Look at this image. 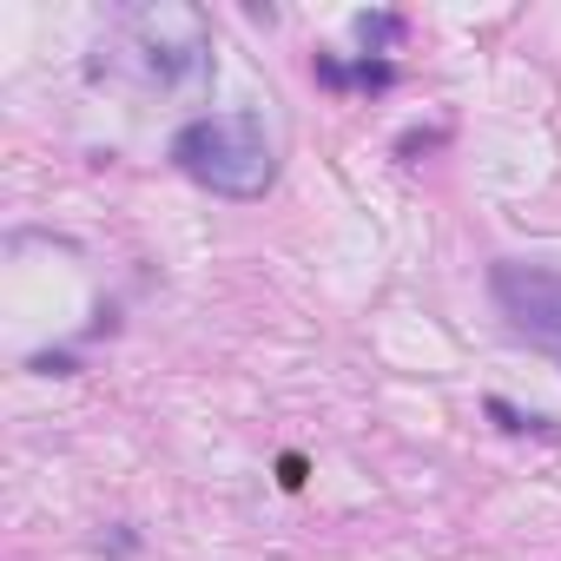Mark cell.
Masks as SVG:
<instances>
[{"instance_id":"6da1fadb","label":"cell","mask_w":561,"mask_h":561,"mask_svg":"<svg viewBox=\"0 0 561 561\" xmlns=\"http://www.w3.org/2000/svg\"><path fill=\"white\" fill-rule=\"evenodd\" d=\"M172 165L218 198H264L277 179V152H271V133L257 113H205V119L179 126Z\"/></svg>"},{"instance_id":"7a4b0ae2","label":"cell","mask_w":561,"mask_h":561,"mask_svg":"<svg viewBox=\"0 0 561 561\" xmlns=\"http://www.w3.org/2000/svg\"><path fill=\"white\" fill-rule=\"evenodd\" d=\"M489 291H495L502 318H508L535 351H548V357L561 364V271L502 257V264L489 271Z\"/></svg>"},{"instance_id":"3957f363","label":"cell","mask_w":561,"mask_h":561,"mask_svg":"<svg viewBox=\"0 0 561 561\" xmlns=\"http://www.w3.org/2000/svg\"><path fill=\"white\" fill-rule=\"evenodd\" d=\"M318 80H324V87H344V80H357V87H390V80H397V67H390V60H364V67L318 60Z\"/></svg>"},{"instance_id":"277c9868","label":"cell","mask_w":561,"mask_h":561,"mask_svg":"<svg viewBox=\"0 0 561 561\" xmlns=\"http://www.w3.org/2000/svg\"><path fill=\"white\" fill-rule=\"evenodd\" d=\"M489 416H495V423H502V430H554V423H548V416H522V410H508V403H502V397H489Z\"/></svg>"},{"instance_id":"5b68a950","label":"cell","mask_w":561,"mask_h":561,"mask_svg":"<svg viewBox=\"0 0 561 561\" xmlns=\"http://www.w3.org/2000/svg\"><path fill=\"white\" fill-rule=\"evenodd\" d=\"M357 34H364V41H390L397 21H390V14H357Z\"/></svg>"}]
</instances>
